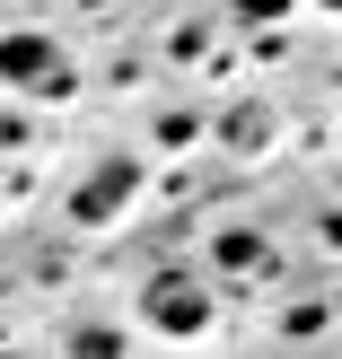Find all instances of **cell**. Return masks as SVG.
<instances>
[{
	"mask_svg": "<svg viewBox=\"0 0 342 359\" xmlns=\"http://www.w3.org/2000/svg\"><path fill=\"white\" fill-rule=\"evenodd\" d=\"M281 9H290V0H237V18H246V27H272Z\"/></svg>",
	"mask_w": 342,
	"mask_h": 359,
	"instance_id": "8992f818",
	"label": "cell"
},
{
	"mask_svg": "<svg viewBox=\"0 0 342 359\" xmlns=\"http://www.w3.org/2000/svg\"><path fill=\"white\" fill-rule=\"evenodd\" d=\"M0 140H9V132H0Z\"/></svg>",
	"mask_w": 342,
	"mask_h": 359,
	"instance_id": "9c48e42d",
	"label": "cell"
},
{
	"mask_svg": "<svg viewBox=\"0 0 342 359\" xmlns=\"http://www.w3.org/2000/svg\"><path fill=\"white\" fill-rule=\"evenodd\" d=\"M0 79L9 88H70V70L44 35H0Z\"/></svg>",
	"mask_w": 342,
	"mask_h": 359,
	"instance_id": "3957f363",
	"label": "cell"
},
{
	"mask_svg": "<svg viewBox=\"0 0 342 359\" xmlns=\"http://www.w3.org/2000/svg\"><path fill=\"white\" fill-rule=\"evenodd\" d=\"M325 237H334V245H342V210H334V219H325Z\"/></svg>",
	"mask_w": 342,
	"mask_h": 359,
	"instance_id": "52a82bcc",
	"label": "cell"
},
{
	"mask_svg": "<svg viewBox=\"0 0 342 359\" xmlns=\"http://www.w3.org/2000/svg\"><path fill=\"white\" fill-rule=\"evenodd\" d=\"M132 184H140V167H132V158H105L97 175H79V193H70V219H79V228L114 219V210L132 202Z\"/></svg>",
	"mask_w": 342,
	"mask_h": 359,
	"instance_id": "7a4b0ae2",
	"label": "cell"
},
{
	"mask_svg": "<svg viewBox=\"0 0 342 359\" xmlns=\"http://www.w3.org/2000/svg\"><path fill=\"white\" fill-rule=\"evenodd\" d=\"M325 9H342V0H325Z\"/></svg>",
	"mask_w": 342,
	"mask_h": 359,
	"instance_id": "ba28073f",
	"label": "cell"
},
{
	"mask_svg": "<svg viewBox=\"0 0 342 359\" xmlns=\"http://www.w3.org/2000/svg\"><path fill=\"white\" fill-rule=\"evenodd\" d=\"M70 351H79V359H114V351H123V333H105V325H88V333H70Z\"/></svg>",
	"mask_w": 342,
	"mask_h": 359,
	"instance_id": "5b68a950",
	"label": "cell"
},
{
	"mask_svg": "<svg viewBox=\"0 0 342 359\" xmlns=\"http://www.w3.org/2000/svg\"><path fill=\"white\" fill-rule=\"evenodd\" d=\"M140 307H150V325H158V333H176V342L211 325V290H202V280H193V272H158Z\"/></svg>",
	"mask_w": 342,
	"mask_h": 359,
	"instance_id": "6da1fadb",
	"label": "cell"
},
{
	"mask_svg": "<svg viewBox=\"0 0 342 359\" xmlns=\"http://www.w3.org/2000/svg\"><path fill=\"white\" fill-rule=\"evenodd\" d=\"M263 263H272V245H263L255 228H228L220 237V272H263Z\"/></svg>",
	"mask_w": 342,
	"mask_h": 359,
	"instance_id": "277c9868",
	"label": "cell"
}]
</instances>
